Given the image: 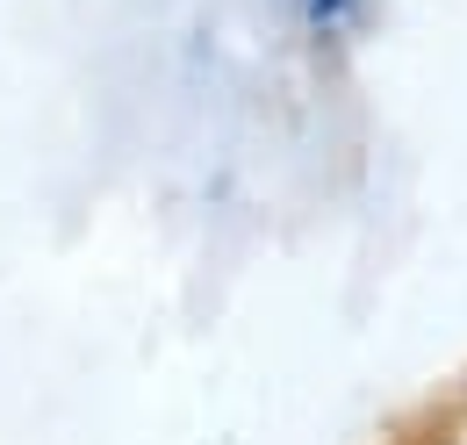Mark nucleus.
Segmentation results:
<instances>
[{
	"label": "nucleus",
	"instance_id": "nucleus-1",
	"mask_svg": "<svg viewBox=\"0 0 467 445\" xmlns=\"http://www.w3.org/2000/svg\"><path fill=\"white\" fill-rule=\"evenodd\" d=\"M446 445H467V431H461V439H446Z\"/></svg>",
	"mask_w": 467,
	"mask_h": 445
}]
</instances>
